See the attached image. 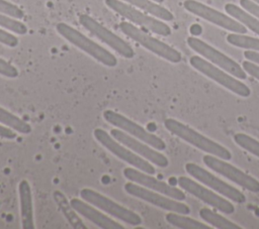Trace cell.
Here are the masks:
<instances>
[{
  "label": "cell",
  "mask_w": 259,
  "mask_h": 229,
  "mask_svg": "<svg viewBox=\"0 0 259 229\" xmlns=\"http://www.w3.org/2000/svg\"><path fill=\"white\" fill-rule=\"evenodd\" d=\"M123 176L131 182L139 184L147 189L159 192V193L166 195L170 198H173L175 200L182 201L185 199V194L181 190H179L165 182H162V181L154 178L152 175L142 171L136 167L135 168L125 167L123 169Z\"/></svg>",
  "instance_id": "17"
},
{
  "label": "cell",
  "mask_w": 259,
  "mask_h": 229,
  "mask_svg": "<svg viewBox=\"0 0 259 229\" xmlns=\"http://www.w3.org/2000/svg\"><path fill=\"white\" fill-rule=\"evenodd\" d=\"M53 198L58 205L60 211L69 222V224L74 229H86V225L82 221V219L78 216L77 211L72 207L71 203L68 201L66 196L61 191H55L53 193Z\"/></svg>",
  "instance_id": "20"
},
{
  "label": "cell",
  "mask_w": 259,
  "mask_h": 229,
  "mask_svg": "<svg viewBox=\"0 0 259 229\" xmlns=\"http://www.w3.org/2000/svg\"><path fill=\"white\" fill-rule=\"evenodd\" d=\"M122 1L133 6H136L144 10L145 12L165 21H171L174 18L173 14L168 9L160 6L157 2L153 0H122Z\"/></svg>",
  "instance_id": "21"
},
{
  "label": "cell",
  "mask_w": 259,
  "mask_h": 229,
  "mask_svg": "<svg viewBox=\"0 0 259 229\" xmlns=\"http://www.w3.org/2000/svg\"><path fill=\"white\" fill-rule=\"evenodd\" d=\"M187 44L194 51L201 54L203 58L207 59L212 64L224 69L225 71L230 73L232 76H234L238 79H242V80H245L247 78L246 72L239 64H237L234 60L230 59L229 56H227L223 52L219 51L214 47L210 46L206 42L202 41L201 39L190 36L187 38Z\"/></svg>",
  "instance_id": "12"
},
{
  "label": "cell",
  "mask_w": 259,
  "mask_h": 229,
  "mask_svg": "<svg viewBox=\"0 0 259 229\" xmlns=\"http://www.w3.org/2000/svg\"><path fill=\"white\" fill-rule=\"evenodd\" d=\"M225 10L233 18L237 19L243 25H246L249 29H251L253 32L259 35V19L254 17L251 13L246 12L245 10H243L242 8L233 3L226 4Z\"/></svg>",
  "instance_id": "22"
},
{
  "label": "cell",
  "mask_w": 259,
  "mask_h": 229,
  "mask_svg": "<svg viewBox=\"0 0 259 229\" xmlns=\"http://www.w3.org/2000/svg\"><path fill=\"white\" fill-rule=\"evenodd\" d=\"M0 137L6 138V139H14L16 137V133L13 129L0 124Z\"/></svg>",
  "instance_id": "34"
},
{
  "label": "cell",
  "mask_w": 259,
  "mask_h": 229,
  "mask_svg": "<svg viewBox=\"0 0 259 229\" xmlns=\"http://www.w3.org/2000/svg\"><path fill=\"white\" fill-rule=\"evenodd\" d=\"M227 40L229 43L242 47L247 48L250 50L258 51L259 52V39L251 36H247L241 33H230L227 35Z\"/></svg>",
  "instance_id": "26"
},
{
  "label": "cell",
  "mask_w": 259,
  "mask_h": 229,
  "mask_svg": "<svg viewBox=\"0 0 259 229\" xmlns=\"http://www.w3.org/2000/svg\"><path fill=\"white\" fill-rule=\"evenodd\" d=\"M183 5L187 11L215 25H219L227 30L233 31L235 33H241V34H244L247 32L246 27L241 22H238L237 20H235V18L227 16L226 14L205 4H202L195 0H185Z\"/></svg>",
  "instance_id": "14"
},
{
  "label": "cell",
  "mask_w": 259,
  "mask_h": 229,
  "mask_svg": "<svg viewBox=\"0 0 259 229\" xmlns=\"http://www.w3.org/2000/svg\"><path fill=\"white\" fill-rule=\"evenodd\" d=\"M244 56H245L248 61L253 62V63L259 65V52H258V51H254V50L248 49V50H246V51L244 52Z\"/></svg>",
  "instance_id": "35"
},
{
  "label": "cell",
  "mask_w": 259,
  "mask_h": 229,
  "mask_svg": "<svg viewBox=\"0 0 259 229\" xmlns=\"http://www.w3.org/2000/svg\"><path fill=\"white\" fill-rule=\"evenodd\" d=\"M164 126L172 134L176 135L177 137L183 139L191 145H194L195 147L208 154L218 156L225 160H230L232 158V153L229 149H227L220 143L209 139L208 137L202 135L188 125L177 121L176 119L167 118L164 121Z\"/></svg>",
  "instance_id": "1"
},
{
  "label": "cell",
  "mask_w": 259,
  "mask_h": 229,
  "mask_svg": "<svg viewBox=\"0 0 259 229\" xmlns=\"http://www.w3.org/2000/svg\"><path fill=\"white\" fill-rule=\"evenodd\" d=\"M93 135L101 145H103L107 150H109L112 154H114L121 160L147 174L154 175L156 173L155 167L151 164L150 161L135 153L132 149H130L118 140H116L114 137H112L111 134L109 135L105 130L101 128H96L93 131Z\"/></svg>",
  "instance_id": "5"
},
{
  "label": "cell",
  "mask_w": 259,
  "mask_h": 229,
  "mask_svg": "<svg viewBox=\"0 0 259 229\" xmlns=\"http://www.w3.org/2000/svg\"><path fill=\"white\" fill-rule=\"evenodd\" d=\"M19 203H20V218L23 229H34L33 221V206L32 195L29 183L25 180L20 181L18 185Z\"/></svg>",
  "instance_id": "19"
},
{
  "label": "cell",
  "mask_w": 259,
  "mask_h": 229,
  "mask_svg": "<svg viewBox=\"0 0 259 229\" xmlns=\"http://www.w3.org/2000/svg\"><path fill=\"white\" fill-rule=\"evenodd\" d=\"M103 118L111 125L124 131L125 133L144 141L145 143L151 145L157 150H164L166 148V143L157 135L147 131L144 127L136 123L135 121L128 119L127 117L113 111L105 110L103 112Z\"/></svg>",
  "instance_id": "9"
},
{
  "label": "cell",
  "mask_w": 259,
  "mask_h": 229,
  "mask_svg": "<svg viewBox=\"0 0 259 229\" xmlns=\"http://www.w3.org/2000/svg\"><path fill=\"white\" fill-rule=\"evenodd\" d=\"M240 4L246 11L259 18V4L252 0H240Z\"/></svg>",
  "instance_id": "32"
},
{
  "label": "cell",
  "mask_w": 259,
  "mask_h": 229,
  "mask_svg": "<svg viewBox=\"0 0 259 229\" xmlns=\"http://www.w3.org/2000/svg\"><path fill=\"white\" fill-rule=\"evenodd\" d=\"M110 134L112 137H114L116 140H118L120 143L132 149L135 153L138 155L144 157L148 161L156 164L159 167H167L169 164L168 158L162 154L161 152L157 151L154 147L151 145L145 143L144 141L125 133L124 131L113 128L110 130Z\"/></svg>",
  "instance_id": "16"
},
{
  "label": "cell",
  "mask_w": 259,
  "mask_h": 229,
  "mask_svg": "<svg viewBox=\"0 0 259 229\" xmlns=\"http://www.w3.org/2000/svg\"><path fill=\"white\" fill-rule=\"evenodd\" d=\"M0 75L13 79L18 76V71L14 66L0 58Z\"/></svg>",
  "instance_id": "30"
},
{
  "label": "cell",
  "mask_w": 259,
  "mask_h": 229,
  "mask_svg": "<svg viewBox=\"0 0 259 229\" xmlns=\"http://www.w3.org/2000/svg\"><path fill=\"white\" fill-rule=\"evenodd\" d=\"M0 123L22 134L31 132V126L27 122L2 107H0Z\"/></svg>",
  "instance_id": "23"
},
{
  "label": "cell",
  "mask_w": 259,
  "mask_h": 229,
  "mask_svg": "<svg viewBox=\"0 0 259 229\" xmlns=\"http://www.w3.org/2000/svg\"><path fill=\"white\" fill-rule=\"evenodd\" d=\"M80 197L84 201L98 208L99 210L104 211L108 215L115 217L128 225L138 226L142 224V218L136 212L119 205L113 200L105 197L104 195L92 189H87V188L82 189L80 191Z\"/></svg>",
  "instance_id": "6"
},
{
  "label": "cell",
  "mask_w": 259,
  "mask_h": 229,
  "mask_svg": "<svg viewBox=\"0 0 259 229\" xmlns=\"http://www.w3.org/2000/svg\"><path fill=\"white\" fill-rule=\"evenodd\" d=\"M57 31L66 38L69 42L85 51L96 61L106 67H115L117 65V59L107 49L85 36L82 32L70 26L67 23L60 22L56 26Z\"/></svg>",
  "instance_id": "2"
},
{
  "label": "cell",
  "mask_w": 259,
  "mask_h": 229,
  "mask_svg": "<svg viewBox=\"0 0 259 229\" xmlns=\"http://www.w3.org/2000/svg\"><path fill=\"white\" fill-rule=\"evenodd\" d=\"M202 160L210 169L226 177L233 183L252 193H259V181L227 162V160L211 154H205Z\"/></svg>",
  "instance_id": "10"
},
{
  "label": "cell",
  "mask_w": 259,
  "mask_h": 229,
  "mask_svg": "<svg viewBox=\"0 0 259 229\" xmlns=\"http://www.w3.org/2000/svg\"><path fill=\"white\" fill-rule=\"evenodd\" d=\"M166 221L174 227L182 229H209L210 227L195 219L183 216V214L170 212L165 217Z\"/></svg>",
  "instance_id": "25"
},
{
  "label": "cell",
  "mask_w": 259,
  "mask_h": 229,
  "mask_svg": "<svg viewBox=\"0 0 259 229\" xmlns=\"http://www.w3.org/2000/svg\"><path fill=\"white\" fill-rule=\"evenodd\" d=\"M153 1H155V2H157V3H161V2H163L164 0H153Z\"/></svg>",
  "instance_id": "36"
},
{
  "label": "cell",
  "mask_w": 259,
  "mask_h": 229,
  "mask_svg": "<svg viewBox=\"0 0 259 229\" xmlns=\"http://www.w3.org/2000/svg\"><path fill=\"white\" fill-rule=\"evenodd\" d=\"M70 203L72 207L77 211V213H79L81 216H83L84 218H86L87 220H89L99 228H102V229H123L124 228L121 224L109 218L108 216L104 215L96 208H94V206L91 205L90 203L83 201V199L80 200L77 198H73L70 200Z\"/></svg>",
  "instance_id": "18"
},
{
  "label": "cell",
  "mask_w": 259,
  "mask_h": 229,
  "mask_svg": "<svg viewBox=\"0 0 259 229\" xmlns=\"http://www.w3.org/2000/svg\"><path fill=\"white\" fill-rule=\"evenodd\" d=\"M79 22L84 28H86L89 32H91L94 36L106 43L112 49H114L121 56L125 59L134 58L135 50L125 40L107 29L105 26L100 24L91 16L87 14H81L79 16Z\"/></svg>",
  "instance_id": "11"
},
{
  "label": "cell",
  "mask_w": 259,
  "mask_h": 229,
  "mask_svg": "<svg viewBox=\"0 0 259 229\" xmlns=\"http://www.w3.org/2000/svg\"><path fill=\"white\" fill-rule=\"evenodd\" d=\"M234 141L243 149L259 157V141L255 138L245 133H236L234 135Z\"/></svg>",
  "instance_id": "27"
},
{
  "label": "cell",
  "mask_w": 259,
  "mask_h": 229,
  "mask_svg": "<svg viewBox=\"0 0 259 229\" xmlns=\"http://www.w3.org/2000/svg\"><path fill=\"white\" fill-rule=\"evenodd\" d=\"M0 12L16 19H21L24 16L23 11L18 6L6 0H0Z\"/></svg>",
  "instance_id": "29"
},
{
  "label": "cell",
  "mask_w": 259,
  "mask_h": 229,
  "mask_svg": "<svg viewBox=\"0 0 259 229\" xmlns=\"http://www.w3.org/2000/svg\"><path fill=\"white\" fill-rule=\"evenodd\" d=\"M199 216L206 223L220 229H241V227L234 222L230 221L226 217L213 212L208 208H202L199 210Z\"/></svg>",
  "instance_id": "24"
},
{
  "label": "cell",
  "mask_w": 259,
  "mask_h": 229,
  "mask_svg": "<svg viewBox=\"0 0 259 229\" xmlns=\"http://www.w3.org/2000/svg\"><path fill=\"white\" fill-rule=\"evenodd\" d=\"M243 69L245 72H247L250 76L254 77L259 81V65L250 62V61H245L243 62Z\"/></svg>",
  "instance_id": "33"
},
{
  "label": "cell",
  "mask_w": 259,
  "mask_h": 229,
  "mask_svg": "<svg viewBox=\"0 0 259 229\" xmlns=\"http://www.w3.org/2000/svg\"><path fill=\"white\" fill-rule=\"evenodd\" d=\"M252 1H254V2H256L257 4H259V0H252Z\"/></svg>",
  "instance_id": "37"
},
{
  "label": "cell",
  "mask_w": 259,
  "mask_h": 229,
  "mask_svg": "<svg viewBox=\"0 0 259 229\" xmlns=\"http://www.w3.org/2000/svg\"><path fill=\"white\" fill-rule=\"evenodd\" d=\"M185 170L195 180L214 190L219 194L225 196L229 200H232L239 204L244 203L246 201V197L242 192H240L235 187L227 184L226 182L222 181L221 179L213 176L212 174L202 168L201 166L193 162H188L185 164Z\"/></svg>",
  "instance_id": "13"
},
{
  "label": "cell",
  "mask_w": 259,
  "mask_h": 229,
  "mask_svg": "<svg viewBox=\"0 0 259 229\" xmlns=\"http://www.w3.org/2000/svg\"><path fill=\"white\" fill-rule=\"evenodd\" d=\"M18 38L10 32L0 28V43H3L10 47H15L18 44Z\"/></svg>",
  "instance_id": "31"
},
{
  "label": "cell",
  "mask_w": 259,
  "mask_h": 229,
  "mask_svg": "<svg viewBox=\"0 0 259 229\" xmlns=\"http://www.w3.org/2000/svg\"><path fill=\"white\" fill-rule=\"evenodd\" d=\"M0 26L17 34H25L27 32L26 25H24L16 18L6 15L2 12H0Z\"/></svg>",
  "instance_id": "28"
},
{
  "label": "cell",
  "mask_w": 259,
  "mask_h": 229,
  "mask_svg": "<svg viewBox=\"0 0 259 229\" xmlns=\"http://www.w3.org/2000/svg\"><path fill=\"white\" fill-rule=\"evenodd\" d=\"M178 185L179 187L184 190L185 192L191 194L192 196L198 198L205 204L209 205L210 207L223 212L224 214H233L235 212L234 205L226 200L225 198L219 196L214 192L206 189L205 187L201 186L200 184L194 182L193 180L187 177H180L178 178Z\"/></svg>",
  "instance_id": "15"
},
{
  "label": "cell",
  "mask_w": 259,
  "mask_h": 229,
  "mask_svg": "<svg viewBox=\"0 0 259 229\" xmlns=\"http://www.w3.org/2000/svg\"><path fill=\"white\" fill-rule=\"evenodd\" d=\"M105 4L125 19L154 33L162 36H168L171 34V28L166 23L160 21L153 16L143 13L142 11L138 10L133 5L126 2H123L121 0H105Z\"/></svg>",
  "instance_id": "4"
},
{
  "label": "cell",
  "mask_w": 259,
  "mask_h": 229,
  "mask_svg": "<svg viewBox=\"0 0 259 229\" xmlns=\"http://www.w3.org/2000/svg\"><path fill=\"white\" fill-rule=\"evenodd\" d=\"M123 189L131 196L139 198V199H141L147 203H150L158 208L167 210L169 212L183 214V215H187L190 213V208L186 204H184L178 200H175L173 198H170L166 195H163L159 192L147 189V188H145L139 184H136L134 182L126 183L124 185Z\"/></svg>",
  "instance_id": "8"
},
{
  "label": "cell",
  "mask_w": 259,
  "mask_h": 229,
  "mask_svg": "<svg viewBox=\"0 0 259 229\" xmlns=\"http://www.w3.org/2000/svg\"><path fill=\"white\" fill-rule=\"evenodd\" d=\"M120 30L130 38L147 48L148 50L154 52L155 54L171 62V63H179L182 59L181 53L175 48L171 47L167 43L151 36L144 30L138 28L131 22H120L119 23Z\"/></svg>",
  "instance_id": "3"
},
{
  "label": "cell",
  "mask_w": 259,
  "mask_h": 229,
  "mask_svg": "<svg viewBox=\"0 0 259 229\" xmlns=\"http://www.w3.org/2000/svg\"><path fill=\"white\" fill-rule=\"evenodd\" d=\"M189 62H190V65L194 69H196L197 71H199L200 73H202L203 75L208 77L209 79L213 80L218 84L222 85L226 89L235 93L236 95L245 97V98L249 97L251 95V90L249 89V87L247 85H245L243 82L235 79V77L229 75L225 71H222L214 65L203 60L202 58H200L198 55H193L190 58Z\"/></svg>",
  "instance_id": "7"
}]
</instances>
